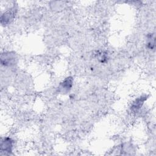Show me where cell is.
I'll return each instance as SVG.
<instances>
[{"label": "cell", "mask_w": 156, "mask_h": 156, "mask_svg": "<svg viewBox=\"0 0 156 156\" xmlns=\"http://www.w3.org/2000/svg\"><path fill=\"white\" fill-rule=\"evenodd\" d=\"M13 147V140L9 136H5L1 139L0 151L4 154H10Z\"/></svg>", "instance_id": "3"}, {"label": "cell", "mask_w": 156, "mask_h": 156, "mask_svg": "<svg viewBox=\"0 0 156 156\" xmlns=\"http://www.w3.org/2000/svg\"><path fill=\"white\" fill-rule=\"evenodd\" d=\"M74 79L71 76H68L65 77L60 83H59L57 91L59 93L62 94H66L69 93L72 89L73 85Z\"/></svg>", "instance_id": "2"}, {"label": "cell", "mask_w": 156, "mask_h": 156, "mask_svg": "<svg viewBox=\"0 0 156 156\" xmlns=\"http://www.w3.org/2000/svg\"><path fill=\"white\" fill-rule=\"evenodd\" d=\"M15 9L6 11L1 16V23L2 25L5 26L11 23L15 17Z\"/></svg>", "instance_id": "5"}, {"label": "cell", "mask_w": 156, "mask_h": 156, "mask_svg": "<svg viewBox=\"0 0 156 156\" xmlns=\"http://www.w3.org/2000/svg\"><path fill=\"white\" fill-rule=\"evenodd\" d=\"M17 57L14 52L6 51L1 53V63L4 66H12L16 63Z\"/></svg>", "instance_id": "1"}, {"label": "cell", "mask_w": 156, "mask_h": 156, "mask_svg": "<svg viewBox=\"0 0 156 156\" xmlns=\"http://www.w3.org/2000/svg\"><path fill=\"white\" fill-rule=\"evenodd\" d=\"M146 47L151 50H153L155 47V36L153 33L149 34L146 37Z\"/></svg>", "instance_id": "6"}, {"label": "cell", "mask_w": 156, "mask_h": 156, "mask_svg": "<svg viewBox=\"0 0 156 156\" xmlns=\"http://www.w3.org/2000/svg\"><path fill=\"white\" fill-rule=\"evenodd\" d=\"M147 96L142 95L136 98L132 102L130 106V110L133 113H137L143 107L144 102L147 100Z\"/></svg>", "instance_id": "4"}, {"label": "cell", "mask_w": 156, "mask_h": 156, "mask_svg": "<svg viewBox=\"0 0 156 156\" xmlns=\"http://www.w3.org/2000/svg\"><path fill=\"white\" fill-rule=\"evenodd\" d=\"M96 57L99 62L102 63H107L108 60V54L104 51L98 52L96 54Z\"/></svg>", "instance_id": "7"}]
</instances>
